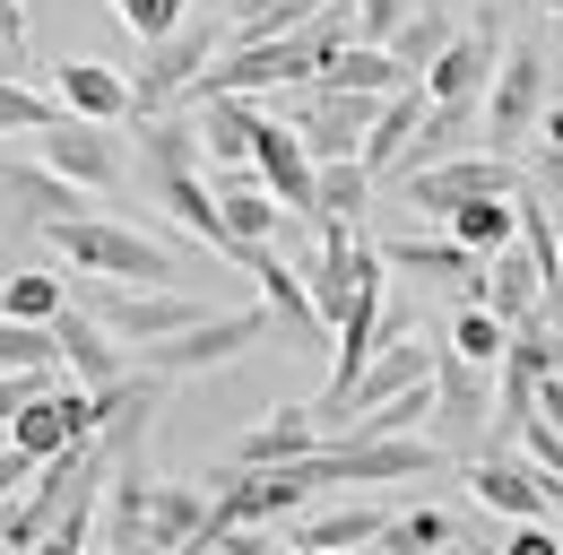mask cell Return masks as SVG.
<instances>
[{"label": "cell", "mask_w": 563, "mask_h": 555, "mask_svg": "<svg viewBox=\"0 0 563 555\" xmlns=\"http://www.w3.org/2000/svg\"><path fill=\"white\" fill-rule=\"evenodd\" d=\"M399 192H408V208H424V217H451L460 200H494V192H520V165H511V156H494V148H468V156H442V165L408 174Z\"/></svg>", "instance_id": "obj_7"}, {"label": "cell", "mask_w": 563, "mask_h": 555, "mask_svg": "<svg viewBox=\"0 0 563 555\" xmlns=\"http://www.w3.org/2000/svg\"><path fill=\"white\" fill-rule=\"evenodd\" d=\"M382 521H390L382 503H330V512H312V521H303V555H312V547H373V538H382Z\"/></svg>", "instance_id": "obj_27"}, {"label": "cell", "mask_w": 563, "mask_h": 555, "mask_svg": "<svg viewBox=\"0 0 563 555\" xmlns=\"http://www.w3.org/2000/svg\"><path fill=\"white\" fill-rule=\"evenodd\" d=\"M408 9H417V0H355V35H364V44H390V35L408 26Z\"/></svg>", "instance_id": "obj_35"}, {"label": "cell", "mask_w": 563, "mask_h": 555, "mask_svg": "<svg viewBox=\"0 0 563 555\" xmlns=\"http://www.w3.org/2000/svg\"><path fill=\"white\" fill-rule=\"evenodd\" d=\"M70 304V270H18L0 278V322H53Z\"/></svg>", "instance_id": "obj_26"}, {"label": "cell", "mask_w": 563, "mask_h": 555, "mask_svg": "<svg viewBox=\"0 0 563 555\" xmlns=\"http://www.w3.org/2000/svg\"><path fill=\"white\" fill-rule=\"evenodd\" d=\"M503 555H563V530H547V521H511Z\"/></svg>", "instance_id": "obj_36"}, {"label": "cell", "mask_w": 563, "mask_h": 555, "mask_svg": "<svg viewBox=\"0 0 563 555\" xmlns=\"http://www.w3.org/2000/svg\"><path fill=\"white\" fill-rule=\"evenodd\" d=\"M53 347H62V364H70L87 391H104V382H122V373H131V347L113 339V330H104V322H96L78 295L53 313Z\"/></svg>", "instance_id": "obj_13"}, {"label": "cell", "mask_w": 563, "mask_h": 555, "mask_svg": "<svg viewBox=\"0 0 563 555\" xmlns=\"http://www.w3.org/2000/svg\"><path fill=\"white\" fill-rule=\"evenodd\" d=\"M252 165H261V183H269V200L286 208V217H312V148H303V131L295 122H269L261 113V131H252Z\"/></svg>", "instance_id": "obj_12"}, {"label": "cell", "mask_w": 563, "mask_h": 555, "mask_svg": "<svg viewBox=\"0 0 563 555\" xmlns=\"http://www.w3.org/2000/svg\"><path fill=\"white\" fill-rule=\"evenodd\" d=\"M451 538H460V530H451V512H433V503H417V512H390L373 547H382V555H442Z\"/></svg>", "instance_id": "obj_28"}, {"label": "cell", "mask_w": 563, "mask_h": 555, "mask_svg": "<svg viewBox=\"0 0 563 555\" xmlns=\"http://www.w3.org/2000/svg\"><path fill=\"white\" fill-rule=\"evenodd\" d=\"M156 183V208L183 226V235H200L209 252H234V235H225V208H217V192L200 183V174H147Z\"/></svg>", "instance_id": "obj_20"}, {"label": "cell", "mask_w": 563, "mask_h": 555, "mask_svg": "<svg viewBox=\"0 0 563 555\" xmlns=\"http://www.w3.org/2000/svg\"><path fill=\"white\" fill-rule=\"evenodd\" d=\"M26 478H35V460H26L18 443H0V503H9V494H18Z\"/></svg>", "instance_id": "obj_38"}, {"label": "cell", "mask_w": 563, "mask_h": 555, "mask_svg": "<svg viewBox=\"0 0 563 555\" xmlns=\"http://www.w3.org/2000/svg\"><path fill=\"white\" fill-rule=\"evenodd\" d=\"M44 139V165L62 174V183H78V192H113L122 183V148H113V131L104 122H78V113H62Z\"/></svg>", "instance_id": "obj_11"}, {"label": "cell", "mask_w": 563, "mask_h": 555, "mask_svg": "<svg viewBox=\"0 0 563 555\" xmlns=\"http://www.w3.org/2000/svg\"><path fill=\"white\" fill-rule=\"evenodd\" d=\"M424 105H433V96H424L417 78H408V87H390V96H382V113H373V131H364V148H355V156H364V165H373V183H390V165H399V148H408V139H417V122H424Z\"/></svg>", "instance_id": "obj_18"}, {"label": "cell", "mask_w": 563, "mask_h": 555, "mask_svg": "<svg viewBox=\"0 0 563 555\" xmlns=\"http://www.w3.org/2000/svg\"><path fill=\"white\" fill-rule=\"evenodd\" d=\"M547 192H555V217H563V156L547 148Z\"/></svg>", "instance_id": "obj_40"}, {"label": "cell", "mask_w": 563, "mask_h": 555, "mask_svg": "<svg viewBox=\"0 0 563 555\" xmlns=\"http://www.w3.org/2000/svg\"><path fill=\"white\" fill-rule=\"evenodd\" d=\"M442 235H460L477 261H494V252H511L520 243V192H494V200H460L451 217H442Z\"/></svg>", "instance_id": "obj_22"}, {"label": "cell", "mask_w": 563, "mask_h": 555, "mask_svg": "<svg viewBox=\"0 0 563 555\" xmlns=\"http://www.w3.org/2000/svg\"><path fill=\"white\" fill-rule=\"evenodd\" d=\"M78 304H87V313H96L122 347H147V339H174V330L209 322V304H200V295H183V286H122V278H96Z\"/></svg>", "instance_id": "obj_4"}, {"label": "cell", "mask_w": 563, "mask_h": 555, "mask_svg": "<svg viewBox=\"0 0 563 555\" xmlns=\"http://www.w3.org/2000/svg\"><path fill=\"white\" fill-rule=\"evenodd\" d=\"M0 200L18 208L26 226H53V217H78V208H87V192H78V183H62L44 156H35V165H26V156H0Z\"/></svg>", "instance_id": "obj_16"}, {"label": "cell", "mask_w": 563, "mask_h": 555, "mask_svg": "<svg viewBox=\"0 0 563 555\" xmlns=\"http://www.w3.org/2000/svg\"><path fill=\"white\" fill-rule=\"evenodd\" d=\"M408 78H417V69L399 62L390 44H364V35H355L347 53L321 69V87H355V96H390V87H408Z\"/></svg>", "instance_id": "obj_23"}, {"label": "cell", "mask_w": 563, "mask_h": 555, "mask_svg": "<svg viewBox=\"0 0 563 555\" xmlns=\"http://www.w3.org/2000/svg\"><path fill=\"white\" fill-rule=\"evenodd\" d=\"M113 18H122L140 44H156V35H174V26L191 18V0H113Z\"/></svg>", "instance_id": "obj_33"}, {"label": "cell", "mask_w": 563, "mask_h": 555, "mask_svg": "<svg viewBox=\"0 0 563 555\" xmlns=\"http://www.w3.org/2000/svg\"><path fill=\"white\" fill-rule=\"evenodd\" d=\"M538 113H547V44L520 35V44L494 62V87H486V148L511 156L520 139L538 131Z\"/></svg>", "instance_id": "obj_5"}, {"label": "cell", "mask_w": 563, "mask_h": 555, "mask_svg": "<svg viewBox=\"0 0 563 555\" xmlns=\"http://www.w3.org/2000/svg\"><path fill=\"white\" fill-rule=\"evenodd\" d=\"M494 62H503V35H494V18H477L468 35H451V44L417 69V87L433 96V105H486Z\"/></svg>", "instance_id": "obj_9"}, {"label": "cell", "mask_w": 563, "mask_h": 555, "mask_svg": "<svg viewBox=\"0 0 563 555\" xmlns=\"http://www.w3.org/2000/svg\"><path fill=\"white\" fill-rule=\"evenodd\" d=\"M433 416H442V451H460L468 460V443L494 425V400H486V364H468V356H433Z\"/></svg>", "instance_id": "obj_10"}, {"label": "cell", "mask_w": 563, "mask_h": 555, "mask_svg": "<svg viewBox=\"0 0 563 555\" xmlns=\"http://www.w3.org/2000/svg\"><path fill=\"white\" fill-rule=\"evenodd\" d=\"M373 113H382V96L321 87V78H303V87H295V131H303V148H312V165L355 156V148H364V131H373Z\"/></svg>", "instance_id": "obj_6"}, {"label": "cell", "mask_w": 563, "mask_h": 555, "mask_svg": "<svg viewBox=\"0 0 563 555\" xmlns=\"http://www.w3.org/2000/svg\"><path fill=\"white\" fill-rule=\"evenodd\" d=\"M269 339H286L278 313L252 304V313H209V322H191V330H174V339L131 347V364L156 373V382H191V373H217V364H243L252 347H269Z\"/></svg>", "instance_id": "obj_2"}, {"label": "cell", "mask_w": 563, "mask_h": 555, "mask_svg": "<svg viewBox=\"0 0 563 555\" xmlns=\"http://www.w3.org/2000/svg\"><path fill=\"white\" fill-rule=\"evenodd\" d=\"M451 356H468V364H503V347H511V322L494 313V304H460L451 313Z\"/></svg>", "instance_id": "obj_29"}, {"label": "cell", "mask_w": 563, "mask_h": 555, "mask_svg": "<svg viewBox=\"0 0 563 555\" xmlns=\"http://www.w3.org/2000/svg\"><path fill=\"white\" fill-rule=\"evenodd\" d=\"M373 192H382V183H373V165H364V156H330V165H321V174H312V217H364V208H373Z\"/></svg>", "instance_id": "obj_24"}, {"label": "cell", "mask_w": 563, "mask_h": 555, "mask_svg": "<svg viewBox=\"0 0 563 555\" xmlns=\"http://www.w3.org/2000/svg\"><path fill=\"white\" fill-rule=\"evenodd\" d=\"M460 478H468V494H477L486 512H503V521H547V512H555V478H547L529 451H468Z\"/></svg>", "instance_id": "obj_8"}, {"label": "cell", "mask_w": 563, "mask_h": 555, "mask_svg": "<svg viewBox=\"0 0 563 555\" xmlns=\"http://www.w3.org/2000/svg\"><path fill=\"white\" fill-rule=\"evenodd\" d=\"M520 451L563 486V425H555V416H529V425H520Z\"/></svg>", "instance_id": "obj_34"}, {"label": "cell", "mask_w": 563, "mask_h": 555, "mask_svg": "<svg viewBox=\"0 0 563 555\" xmlns=\"http://www.w3.org/2000/svg\"><path fill=\"white\" fill-rule=\"evenodd\" d=\"M62 122V96H35L18 78H0V131H53Z\"/></svg>", "instance_id": "obj_32"}, {"label": "cell", "mask_w": 563, "mask_h": 555, "mask_svg": "<svg viewBox=\"0 0 563 555\" xmlns=\"http://www.w3.org/2000/svg\"><path fill=\"white\" fill-rule=\"evenodd\" d=\"M451 35H460V26H451V9H442V0H417V9H408V26L390 35V53H399L408 69H424L442 44H451Z\"/></svg>", "instance_id": "obj_30"}, {"label": "cell", "mask_w": 563, "mask_h": 555, "mask_svg": "<svg viewBox=\"0 0 563 555\" xmlns=\"http://www.w3.org/2000/svg\"><path fill=\"white\" fill-rule=\"evenodd\" d=\"M44 243L62 252V270L70 278H122V286H174V252L156 243V235H140V226H113V217H53L44 226Z\"/></svg>", "instance_id": "obj_1"}, {"label": "cell", "mask_w": 563, "mask_h": 555, "mask_svg": "<svg viewBox=\"0 0 563 555\" xmlns=\"http://www.w3.org/2000/svg\"><path fill=\"white\" fill-rule=\"evenodd\" d=\"M131 131H140L147 174H200V156H209V148H200V113H183V105H174V113H140Z\"/></svg>", "instance_id": "obj_21"}, {"label": "cell", "mask_w": 563, "mask_h": 555, "mask_svg": "<svg viewBox=\"0 0 563 555\" xmlns=\"http://www.w3.org/2000/svg\"><path fill=\"white\" fill-rule=\"evenodd\" d=\"M312 9H330V0H225V44H269V35H295Z\"/></svg>", "instance_id": "obj_25"}, {"label": "cell", "mask_w": 563, "mask_h": 555, "mask_svg": "<svg viewBox=\"0 0 563 555\" xmlns=\"http://www.w3.org/2000/svg\"><path fill=\"white\" fill-rule=\"evenodd\" d=\"M312 443H321V416L286 400V409H269L261 425H252V434H234V451H225V469H286V460H303Z\"/></svg>", "instance_id": "obj_14"}, {"label": "cell", "mask_w": 563, "mask_h": 555, "mask_svg": "<svg viewBox=\"0 0 563 555\" xmlns=\"http://www.w3.org/2000/svg\"><path fill=\"white\" fill-rule=\"evenodd\" d=\"M486 304L511 322V330L547 313V270L529 261V243H511V252H494V261H486Z\"/></svg>", "instance_id": "obj_19"}, {"label": "cell", "mask_w": 563, "mask_h": 555, "mask_svg": "<svg viewBox=\"0 0 563 555\" xmlns=\"http://www.w3.org/2000/svg\"><path fill=\"white\" fill-rule=\"evenodd\" d=\"M538 131H547V148L563 156V105H547V113H538Z\"/></svg>", "instance_id": "obj_39"}, {"label": "cell", "mask_w": 563, "mask_h": 555, "mask_svg": "<svg viewBox=\"0 0 563 555\" xmlns=\"http://www.w3.org/2000/svg\"><path fill=\"white\" fill-rule=\"evenodd\" d=\"M312 555H364V547H312Z\"/></svg>", "instance_id": "obj_41"}, {"label": "cell", "mask_w": 563, "mask_h": 555, "mask_svg": "<svg viewBox=\"0 0 563 555\" xmlns=\"http://www.w3.org/2000/svg\"><path fill=\"white\" fill-rule=\"evenodd\" d=\"M217 53H225V18H183L174 35H156L147 62L131 69V122H140V113L191 105V87H200V69H209Z\"/></svg>", "instance_id": "obj_3"}, {"label": "cell", "mask_w": 563, "mask_h": 555, "mask_svg": "<svg viewBox=\"0 0 563 555\" xmlns=\"http://www.w3.org/2000/svg\"><path fill=\"white\" fill-rule=\"evenodd\" d=\"M547 9H555V18H563V0H547Z\"/></svg>", "instance_id": "obj_42"}, {"label": "cell", "mask_w": 563, "mask_h": 555, "mask_svg": "<svg viewBox=\"0 0 563 555\" xmlns=\"http://www.w3.org/2000/svg\"><path fill=\"white\" fill-rule=\"evenodd\" d=\"M35 391H44V373H0V434H9V416L26 409Z\"/></svg>", "instance_id": "obj_37"}, {"label": "cell", "mask_w": 563, "mask_h": 555, "mask_svg": "<svg viewBox=\"0 0 563 555\" xmlns=\"http://www.w3.org/2000/svg\"><path fill=\"white\" fill-rule=\"evenodd\" d=\"M44 364H62L53 322H0V373H44Z\"/></svg>", "instance_id": "obj_31"}, {"label": "cell", "mask_w": 563, "mask_h": 555, "mask_svg": "<svg viewBox=\"0 0 563 555\" xmlns=\"http://www.w3.org/2000/svg\"><path fill=\"white\" fill-rule=\"evenodd\" d=\"M53 87H62V113H78V122H131V69L113 62H62L53 69Z\"/></svg>", "instance_id": "obj_15"}, {"label": "cell", "mask_w": 563, "mask_h": 555, "mask_svg": "<svg viewBox=\"0 0 563 555\" xmlns=\"http://www.w3.org/2000/svg\"><path fill=\"white\" fill-rule=\"evenodd\" d=\"M477 122H486V105H424L417 139L399 148V165H390V183H408V174H424V165H442V156H468V139H477Z\"/></svg>", "instance_id": "obj_17"}]
</instances>
